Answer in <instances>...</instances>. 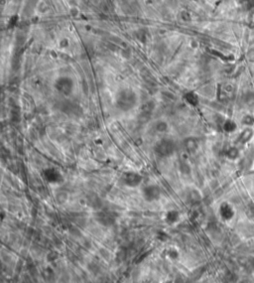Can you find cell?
I'll list each match as a JSON object with an SVG mask.
<instances>
[{
  "instance_id": "obj_9",
  "label": "cell",
  "mask_w": 254,
  "mask_h": 283,
  "mask_svg": "<svg viewBox=\"0 0 254 283\" xmlns=\"http://www.w3.org/2000/svg\"><path fill=\"white\" fill-rule=\"evenodd\" d=\"M163 220L167 226H175L182 220V214L177 209H170L164 213Z\"/></svg>"
},
{
  "instance_id": "obj_16",
  "label": "cell",
  "mask_w": 254,
  "mask_h": 283,
  "mask_svg": "<svg viewBox=\"0 0 254 283\" xmlns=\"http://www.w3.org/2000/svg\"><path fill=\"white\" fill-rule=\"evenodd\" d=\"M68 41H66V39H64V40H63V41H62V42H61V47H62V48H63V47H66V46H68Z\"/></svg>"
},
{
  "instance_id": "obj_2",
  "label": "cell",
  "mask_w": 254,
  "mask_h": 283,
  "mask_svg": "<svg viewBox=\"0 0 254 283\" xmlns=\"http://www.w3.org/2000/svg\"><path fill=\"white\" fill-rule=\"evenodd\" d=\"M154 150L160 157L168 158L176 153L177 145L175 140L169 137H164L158 140L154 146Z\"/></svg>"
},
{
  "instance_id": "obj_11",
  "label": "cell",
  "mask_w": 254,
  "mask_h": 283,
  "mask_svg": "<svg viewBox=\"0 0 254 283\" xmlns=\"http://www.w3.org/2000/svg\"><path fill=\"white\" fill-rule=\"evenodd\" d=\"M184 99L189 105L191 107H197L199 105V97L193 91H189L184 95Z\"/></svg>"
},
{
  "instance_id": "obj_1",
  "label": "cell",
  "mask_w": 254,
  "mask_h": 283,
  "mask_svg": "<svg viewBox=\"0 0 254 283\" xmlns=\"http://www.w3.org/2000/svg\"><path fill=\"white\" fill-rule=\"evenodd\" d=\"M138 97L131 89H123L119 91L115 97V107L120 111L128 112L137 105Z\"/></svg>"
},
{
  "instance_id": "obj_3",
  "label": "cell",
  "mask_w": 254,
  "mask_h": 283,
  "mask_svg": "<svg viewBox=\"0 0 254 283\" xmlns=\"http://www.w3.org/2000/svg\"><path fill=\"white\" fill-rule=\"evenodd\" d=\"M120 180L123 186L130 189H135L142 185L143 176L136 171H127L122 174Z\"/></svg>"
},
{
  "instance_id": "obj_6",
  "label": "cell",
  "mask_w": 254,
  "mask_h": 283,
  "mask_svg": "<svg viewBox=\"0 0 254 283\" xmlns=\"http://www.w3.org/2000/svg\"><path fill=\"white\" fill-rule=\"evenodd\" d=\"M43 178L49 185H61L64 181L61 171L54 167L46 168L43 171Z\"/></svg>"
},
{
  "instance_id": "obj_12",
  "label": "cell",
  "mask_w": 254,
  "mask_h": 283,
  "mask_svg": "<svg viewBox=\"0 0 254 283\" xmlns=\"http://www.w3.org/2000/svg\"><path fill=\"white\" fill-rule=\"evenodd\" d=\"M155 130L159 133H165L169 130V124L164 120H159L155 124Z\"/></svg>"
},
{
  "instance_id": "obj_15",
  "label": "cell",
  "mask_w": 254,
  "mask_h": 283,
  "mask_svg": "<svg viewBox=\"0 0 254 283\" xmlns=\"http://www.w3.org/2000/svg\"><path fill=\"white\" fill-rule=\"evenodd\" d=\"M181 15H182V18H183V19L185 20V21H187V20H189V19H190V14H189V13H188V12H187V11H183V12H182V14H181Z\"/></svg>"
},
{
  "instance_id": "obj_4",
  "label": "cell",
  "mask_w": 254,
  "mask_h": 283,
  "mask_svg": "<svg viewBox=\"0 0 254 283\" xmlns=\"http://www.w3.org/2000/svg\"><path fill=\"white\" fill-rule=\"evenodd\" d=\"M161 188L156 184H149L142 188L141 196L147 203H155L161 199Z\"/></svg>"
},
{
  "instance_id": "obj_17",
  "label": "cell",
  "mask_w": 254,
  "mask_h": 283,
  "mask_svg": "<svg viewBox=\"0 0 254 283\" xmlns=\"http://www.w3.org/2000/svg\"><path fill=\"white\" fill-rule=\"evenodd\" d=\"M252 275H253V277H254V271H253V273H252Z\"/></svg>"
},
{
  "instance_id": "obj_14",
  "label": "cell",
  "mask_w": 254,
  "mask_h": 283,
  "mask_svg": "<svg viewBox=\"0 0 254 283\" xmlns=\"http://www.w3.org/2000/svg\"><path fill=\"white\" fill-rule=\"evenodd\" d=\"M227 156L229 158H231V159H233V158H235L237 156V150L235 148H231V149H229V150L227 151Z\"/></svg>"
},
{
  "instance_id": "obj_8",
  "label": "cell",
  "mask_w": 254,
  "mask_h": 283,
  "mask_svg": "<svg viewBox=\"0 0 254 283\" xmlns=\"http://www.w3.org/2000/svg\"><path fill=\"white\" fill-rule=\"evenodd\" d=\"M161 256L164 260L169 262H178L181 259V251L175 245H168L162 250Z\"/></svg>"
},
{
  "instance_id": "obj_10",
  "label": "cell",
  "mask_w": 254,
  "mask_h": 283,
  "mask_svg": "<svg viewBox=\"0 0 254 283\" xmlns=\"http://www.w3.org/2000/svg\"><path fill=\"white\" fill-rule=\"evenodd\" d=\"M183 145H184V148L187 152L193 154L199 149V140L195 137H187L183 141Z\"/></svg>"
},
{
  "instance_id": "obj_5",
  "label": "cell",
  "mask_w": 254,
  "mask_h": 283,
  "mask_svg": "<svg viewBox=\"0 0 254 283\" xmlns=\"http://www.w3.org/2000/svg\"><path fill=\"white\" fill-rule=\"evenodd\" d=\"M55 89L59 93L63 95H70L74 91V84L72 78L68 76L60 77L55 82Z\"/></svg>"
},
{
  "instance_id": "obj_13",
  "label": "cell",
  "mask_w": 254,
  "mask_h": 283,
  "mask_svg": "<svg viewBox=\"0 0 254 283\" xmlns=\"http://www.w3.org/2000/svg\"><path fill=\"white\" fill-rule=\"evenodd\" d=\"M223 129L226 131V132H231L235 129V124L233 123L231 120H226L223 123Z\"/></svg>"
},
{
  "instance_id": "obj_7",
  "label": "cell",
  "mask_w": 254,
  "mask_h": 283,
  "mask_svg": "<svg viewBox=\"0 0 254 283\" xmlns=\"http://www.w3.org/2000/svg\"><path fill=\"white\" fill-rule=\"evenodd\" d=\"M217 215L221 222H228L233 220L235 212L231 204L227 203V202H222L217 209Z\"/></svg>"
}]
</instances>
